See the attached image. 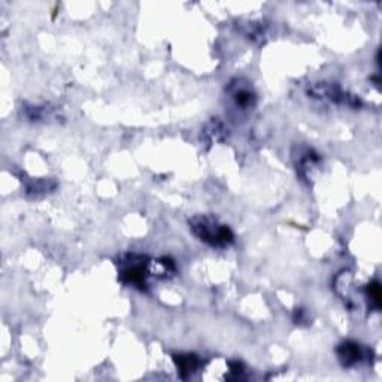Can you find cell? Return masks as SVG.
I'll list each match as a JSON object with an SVG mask.
<instances>
[{"instance_id": "6", "label": "cell", "mask_w": 382, "mask_h": 382, "mask_svg": "<svg viewBox=\"0 0 382 382\" xmlns=\"http://www.w3.org/2000/svg\"><path fill=\"white\" fill-rule=\"evenodd\" d=\"M233 97L236 100L237 106L248 108L250 105H252L254 95H252L251 90L248 87H239V86H237L236 90L233 91Z\"/></svg>"}, {"instance_id": "5", "label": "cell", "mask_w": 382, "mask_h": 382, "mask_svg": "<svg viewBox=\"0 0 382 382\" xmlns=\"http://www.w3.org/2000/svg\"><path fill=\"white\" fill-rule=\"evenodd\" d=\"M175 361H176V366H178V372H180L184 378L191 375V373L198 369V364H199L198 359L191 354L178 355Z\"/></svg>"}, {"instance_id": "3", "label": "cell", "mask_w": 382, "mask_h": 382, "mask_svg": "<svg viewBox=\"0 0 382 382\" xmlns=\"http://www.w3.org/2000/svg\"><path fill=\"white\" fill-rule=\"evenodd\" d=\"M309 95H312V97L327 99L337 105L360 106V100L357 97L348 95V93H345L341 87L336 86V84H326V82L313 84V86L309 88Z\"/></svg>"}, {"instance_id": "2", "label": "cell", "mask_w": 382, "mask_h": 382, "mask_svg": "<svg viewBox=\"0 0 382 382\" xmlns=\"http://www.w3.org/2000/svg\"><path fill=\"white\" fill-rule=\"evenodd\" d=\"M151 275L150 263L142 256H127L121 263V279L126 284L134 287L147 285V278Z\"/></svg>"}, {"instance_id": "1", "label": "cell", "mask_w": 382, "mask_h": 382, "mask_svg": "<svg viewBox=\"0 0 382 382\" xmlns=\"http://www.w3.org/2000/svg\"><path fill=\"white\" fill-rule=\"evenodd\" d=\"M191 232L211 247H227L233 242V233L227 226L219 224L209 215H198L190 222Z\"/></svg>"}, {"instance_id": "4", "label": "cell", "mask_w": 382, "mask_h": 382, "mask_svg": "<svg viewBox=\"0 0 382 382\" xmlns=\"http://www.w3.org/2000/svg\"><path fill=\"white\" fill-rule=\"evenodd\" d=\"M337 355L339 360L342 361L344 366L351 368L354 364H357L363 360V350L360 348V345L354 344V342H345L337 350Z\"/></svg>"}]
</instances>
